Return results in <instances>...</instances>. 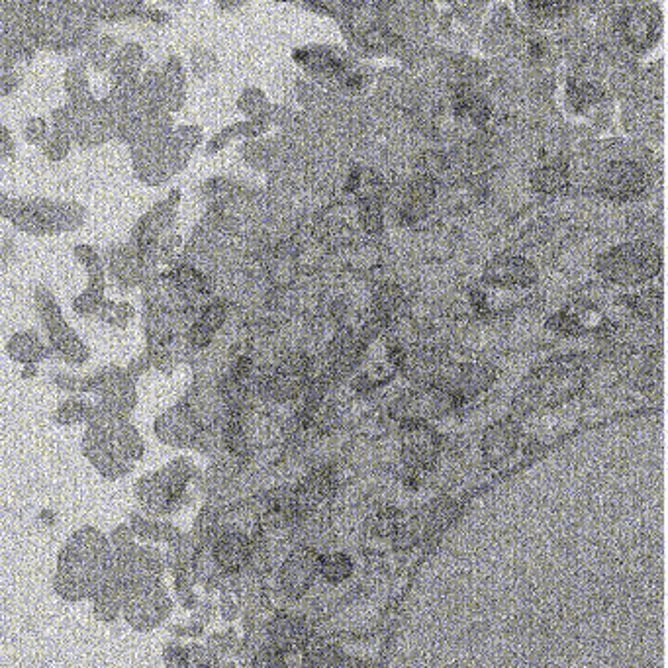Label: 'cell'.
<instances>
[{
	"instance_id": "6da1fadb",
	"label": "cell",
	"mask_w": 668,
	"mask_h": 668,
	"mask_svg": "<svg viewBox=\"0 0 668 668\" xmlns=\"http://www.w3.org/2000/svg\"><path fill=\"white\" fill-rule=\"evenodd\" d=\"M110 569L112 545L108 537L95 525H83L59 549L53 588L65 602H85L95 596Z\"/></svg>"
},
{
	"instance_id": "7a4b0ae2",
	"label": "cell",
	"mask_w": 668,
	"mask_h": 668,
	"mask_svg": "<svg viewBox=\"0 0 668 668\" xmlns=\"http://www.w3.org/2000/svg\"><path fill=\"white\" fill-rule=\"evenodd\" d=\"M81 453L100 477L114 482L128 477L144 457V439L130 418L114 416L95 406L81 441Z\"/></svg>"
},
{
	"instance_id": "3957f363",
	"label": "cell",
	"mask_w": 668,
	"mask_h": 668,
	"mask_svg": "<svg viewBox=\"0 0 668 668\" xmlns=\"http://www.w3.org/2000/svg\"><path fill=\"white\" fill-rule=\"evenodd\" d=\"M194 480H198V469L187 457H177L163 469L138 478L134 492L140 512L149 518L181 514L192 504L189 488Z\"/></svg>"
},
{
	"instance_id": "277c9868",
	"label": "cell",
	"mask_w": 668,
	"mask_h": 668,
	"mask_svg": "<svg viewBox=\"0 0 668 668\" xmlns=\"http://www.w3.org/2000/svg\"><path fill=\"white\" fill-rule=\"evenodd\" d=\"M604 36L625 55L653 48L661 36V12L647 0H616L602 20Z\"/></svg>"
},
{
	"instance_id": "5b68a950",
	"label": "cell",
	"mask_w": 668,
	"mask_h": 668,
	"mask_svg": "<svg viewBox=\"0 0 668 668\" xmlns=\"http://www.w3.org/2000/svg\"><path fill=\"white\" fill-rule=\"evenodd\" d=\"M594 181L600 194L610 200L629 202L645 194L651 187L653 173L647 159L633 149H610L598 161Z\"/></svg>"
},
{
	"instance_id": "8992f818",
	"label": "cell",
	"mask_w": 668,
	"mask_h": 668,
	"mask_svg": "<svg viewBox=\"0 0 668 668\" xmlns=\"http://www.w3.org/2000/svg\"><path fill=\"white\" fill-rule=\"evenodd\" d=\"M34 306L48 334L51 355L69 367L87 365L91 359V347L65 322L55 294L48 287L36 288Z\"/></svg>"
},
{
	"instance_id": "52a82bcc",
	"label": "cell",
	"mask_w": 668,
	"mask_h": 668,
	"mask_svg": "<svg viewBox=\"0 0 668 668\" xmlns=\"http://www.w3.org/2000/svg\"><path fill=\"white\" fill-rule=\"evenodd\" d=\"M661 269V251L649 241L625 243L598 259V273L618 285H639L653 279Z\"/></svg>"
},
{
	"instance_id": "ba28073f",
	"label": "cell",
	"mask_w": 668,
	"mask_h": 668,
	"mask_svg": "<svg viewBox=\"0 0 668 668\" xmlns=\"http://www.w3.org/2000/svg\"><path fill=\"white\" fill-rule=\"evenodd\" d=\"M584 375L576 367L555 365L545 367L533 375L529 384H525L522 392L516 398L518 412H533L537 408L555 406L567 402L582 388Z\"/></svg>"
},
{
	"instance_id": "9c48e42d",
	"label": "cell",
	"mask_w": 668,
	"mask_h": 668,
	"mask_svg": "<svg viewBox=\"0 0 668 668\" xmlns=\"http://www.w3.org/2000/svg\"><path fill=\"white\" fill-rule=\"evenodd\" d=\"M175 600L159 580H149L128 588L122 602V620L134 631L149 633L171 618Z\"/></svg>"
},
{
	"instance_id": "30bf717a",
	"label": "cell",
	"mask_w": 668,
	"mask_h": 668,
	"mask_svg": "<svg viewBox=\"0 0 668 668\" xmlns=\"http://www.w3.org/2000/svg\"><path fill=\"white\" fill-rule=\"evenodd\" d=\"M459 406H461L459 400L447 388L435 382H428L396 398L390 404L388 414L392 420H398L402 424H418L433 418H441Z\"/></svg>"
},
{
	"instance_id": "8fae6325",
	"label": "cell",
	"mask_w": 668,
	"mask_h": 668,
	"mask_svg": "<svg viewBox=\"0 0 668 668\" xmlns=\"http://www.w3.org/2000/svg\"><path fill=\"white\" fill-rule=\"evenodd\" d=\"M310 365L308 355L288 353L275 365V369H269L255 379V390L265 400H294L306 388Z\"/></svg>"
},
{
	"instance_id": "7c38bea8",
	"label": "cell",
	"mask_w": 668,
	"mask_h": 668,
	"mask_svg": "<svg viewBox=\"0 0 668 668\" xmlns=\"http://www.w3.org/2000/svg\"><path fill=\"white\" fill-rule=\"evenodd\" d=\"M73 253H75L77 261L87 269L89 283H87L85 292H81L79 296H75L71 300V308L79 318L91 320V318H95L102 300L106 298V294H104L106 283H108L106 267H104L102 257L96 253L91 245H77L73 249Z\"/></svg>"
},
{
	"instance_id": "4fadbf2b",
	"label": "cell",
	"mask_w": 668,
	"mask_h": 668,
	"mask_svg": "<svg viewBox=\"0 0 668 668\" xmlns=\"http://www.w3.org/2000/svg\"><path fill=\"white\" fill-rule=\"evenodd\" d=\"M496 381V369L488 363H467L453 365L449 369H439L431 382L447 388L463 406L473 400L480 392H484L492 382Z\"/></svg>"
},
{
	"instance_id": "5bb4252c",
	"label": "cell",
	"mask_w": 668,
	"mask_h": 668,
	"mask_svg": "<svg viewBox=\"0 0 668 668\" xmlns=\"http://www.w3.org/2000/svg\"><path fill=\"white\" fill-rule=\"evenodd\" d=\"M102 261L106 267V277L120 292L142 288L145 281L153 275L151 271L145 269L138 249L130 241L110 247L104 253Z\"/></svg>"
},
{
	"instance_id": "9a60e30c",
	"label": "cell",
	"mask_w": 668,
	"mask_h": 668,
	"mask_svg": "<svg viewBox=\"0 0 668 668\" xmlns=\"http://www.w3.org/2000/svg\"><path fill=\"white\" fill-rule=\"evenodd\" d=\"M594 0H516L518 14L529 26L555 28L576 18Z\"/></svg>"
},
{
	"instance_id": "2e32d148",
	"label": "cell",
	"mask_w": 668,
	"mask_h": 668,
	"mask_svg": "<svg viewBox=\"0 0 668 668\" xmlns=\"http://www.w3.org/2000/svg\"><path fill=\"white\" fill-rule=\"evenodd\" d=\"M200 430L202 428L198 426L183 400L167 408L161 416H157L153 424L155 437L173 449H192V443Z\"/></svg>"
},
{
	"instance_id": "e0dca14e",
	"label": "cell",
	"mask_w": 668,
	"mask_h": 668,
	"mask_svg": "<svg viewBox=\"0 0 668 668\" xmlns=\"http://www.w3.org/2000/svg\"><path fill=\"white\" fill-rule=\"evenodd\" d=\"M212 559L222 574H239L249 565L251 537L238 529H218L210 539Z\"/></svg>"
},
{
	"instance_id": "ac0fdd59",
	"label": "cell",
	"mask_w": 668,
	"mask_h": 668,
	"mask_svg": "<svg viewBox=\"0 0 668 668\" xmlns=\"http://www.w3.org/2000/svg\"><path fill=\"white\" fill-rule=\"evenodd\" d=\"M320 555L310 547H298L288 555L283 569H281V590L288 598L296 600L306 594L312 586L316 574L320 573Z\"/></svg>"
},
{
	"instance_id": "d6986e66",
	"label": "cell",
	"mask_w": 668,
	"mask_h": 668,
	"mask_svg": "<svg viewBox=\"0 0 668 668\" xmlns=\"http://www.w3.org/2000/svg\"><path fill=\"white\" fill-rule=\"evenodd\" d=\"M228 316H230V306L224 298H218V296L210 298L200 308V312L196 314L194 322L187 330V343H189L191 355L196 351L206 349L220 335V332L226 326ZM191 355H189V359H191Z\"/></svg>"
},
{
	"instance_id": "ffe728a7",
	"label": "cell",
	"mask_w": 668,
	"mask_h": 668,
	"mask_svg": "<svg viewBox=\"0 0 668 668\" xmlns=\"http://www.w3.org/2000/svg\"><path fill=\"white\" fill-rule=\"evenodd\" d=\"M136 382L124 367L112 365V375L108 382L102 386V390L98 392V402L96 406L120 416V418H130L136 410L138 404V390H136Z\"/></svg>"
},
{
	"instance_id": "44dd1931",
	"label": "cell",
	"mask_w": 668,
	"mask_h": 668,
	"mask_svg": "<svg viewBox=\"0 0 668 668\" xmlns=\"http://www.w3.org/2000/svg\"><path fill=\"white\" fill-rule=\"evenodd\" d=\"M441 449V441L437 431L426 426V422L418 424H406V433L402 441V455L406 465H410L416 471L430 469L435 463Z\"/></svg>"
},
{
	"instance_id": "7402d4cb",
	"label": "cell",
	"mask_w": 668,
	"mask_h": 668,
	"mask_svg": "<svg viewBox=\"0 0 668 668\" xmlns=\"http://www.w3.org/2000/svg\"><path fill=\"white\" fill-rule=\"evenodd\" d=\"M334 473L330 469H318L310 477L304 478L296 488H292V502L296 518H304L320 502L328 498L334 488Z\"/></svg>"
},
{
	"instance_id": "603a6c76",
	"label": "cell",
	"mask_w": 668,
	"mask_h": 668,
	"mask_svg": "<svg viewBox=\"0 0 668 668\" xmlns=\"http://www.w3.org/2000/svg\"><path fill=\"white\" fill-rule=\"evenodd\" d=\"M484 279L496 287H527L535 283L537 269L522 257H500L486 267Z\"/></svg>"
},
{
	"instance_id": "cb8c5ba5",
	"label": "cell",
	"mask_w": 668,
	"mask_h": 668,
	"mask_svg": "<svg viewBox=\"0 0 668 668\" xmlns=\"http://www.w3.org/2000/svg\"><path fill=\"white\" fill-rule=\"evenodd\" d=\"M520 430L512 420H504L488 428L482 437V455L490 465H500L518 447Z\"/></svg>"
},
{
	"instance_id": "d4e9b609",
	"label": "cell",
	"mask_w": 668,
	"mask_h": 668,
	"mask_svg": "<svg viewBox=\"0 0 668 668\" xmlns=\"http://www.w3.org/2000/svg\"><path fill=\"white\" fill-rule=\"evenodd\" d=\"M4 351L18 365H40L42 361L53 357L48 343L36 330H22L12 334Z\"/></svg>"
},
{
	"instance_id": "484cf974",
	"label": "cell",
	"mask_w": 668,
	"mask_h": 668,
	"mask_svg": "<svg viewBox=\"0 0 668 668\" xmlns=\"http://www.w3.org/2000/svg\"><path fill=\"white\" fill-rule=\"evenodd\" d=\"M130 527L136 533V539L142 543H167L173 545L181 539L183 529H179L177 525L171 524L167 518H149L142 512H132L130 520H128Z\"/></svg>"
},
{
	"instance_id": "4316f807",
	"label": "cell",
	"mask_w": 668,
	"mask_h": 668,
	"mask_svg": "<svg viewBox=\"0 0 668 668\" xmlns=\"http://www.w3.org/2000/svg\"><path fill=\"white\" fill-rule=\"evenodd\" d=\"M308 641V629L304 621L290 616H279L269 625V643L281 653H290L304 647Z\"/></svg>"
},
{
	"instance_id": "83f0119b",
	"label": "cell",
	"mask_w": 668,
	"mask_h": 668,
	"mask_svg": "<svg viewBox=\"0 0 668 668\" xmlns=\"http://www.w3.org/2000/svg\"><path fill=\"white\" fill-rule=\"evenodd\" d=\"M410 379L420 384H428L435 379V375L441 369V357L431 347H418L410 353L404 351V357L400 365Z\"/></svg>"
},
{
	"instance_id": "f1b7e54d",
	"label": "cell",
	"mask_w": 668,
	"mask_h": 668,
	"mask_svg": "<svg viewBox=\"0 0 668 668\" xmlns=\"http://www.w3.org/2000/svg\"><path fill=\"white\" fill-rule=\"evenodd\" d=\"M96 402L85 398L83 394H71L69 398L61 400L53 412V422L65 428L87 424L95 412Z\"/></svg>"
},
{
	"instance_id": "f546056e",
	"label": "cell",
	"mask_w": 668,
	"mask_h": 668,
	"mask_svg": "<svg viewBox=\"0 0 668 668\" xmlns=\"http://www.w3.org/2000/svg\"><path fill=\"white\" fill-rule=\"evenodd\" d=\"M134 318H136V308L130 302H116L108 298L102 300L95 314V320L112 330H126Z\"/></svg>"
},
{
	"instance_id": "4dcf8cb0",
	"label": "cell",
	"mask_w": 668,
	"mask_h": 668,
	"mask_svg": "<svg viewBox=\"0 0 668 668\" xmlns=\"http://www.w3.org/2000/svg\"><path fill=\"white\" fill-rule=\"evenodd\" d=\"M459 514V506L455 502H441L431 510L430 518L426 520V524L422 525L424 531V539L430 541L435 539L447 525L451 524Z\"/></svg>"
},
{
	"instance_id": "1f68e13d",
	"label": "cell",
	"mask_w": 668,
	"mask_h": 668,
	"mask_svg": "<svg viewBox=\"0 0 668 668\" xmlns=\"http://www.w3.org/2000/svg\"><path fill=\"white\" fill-rule=\"evenodd\" d=\"M320 573L324 574V578L332 584H339L343 580H347L351 573H353V563L347 555L343 553H334L328 555L324 559H320Z\"/></svg>"
},
{
	"instance_id": "d6a6232c",
	"label": "cell",
	"mask_w": 668,
	"mask_h": 668,
	"mask_svg": "<svg viewBox=\"0 0 668 668\" xmlns=\"http://www.w3.org/2000/svg\"><path fill=\"white\" fill-rule=\"evenodd\" d=\"M535 189L541 192H557L565 189L567 185V175L561 169L555 167H547L543 171H539L533 179Z\"/></svg>"
},
{
	"instance_id": "836d02e7",
	"label": "cell",
	"mask_w": 668,
	"mask_h": 668,
	"mask_svg": "<svg viewBox=\"0 0 668 668\" xmlns=\"http://www.w3.org/2000/svg\"><path fill=\"white\" fill-rule=\"evenodd\" d=\"M306 663L312 667H328V665L343 663V659H341V653L332 645L318 643L306 653Z\"/></svg>"
},
{
	"instance_id": "e575fe53",
	"label": "cell",
	"mask_w": 668,
	"mask_h": 668,
	"mask_svg": "<svg viewBox=\"0 0 668 668\" xmlns=\"http://www.w3.org/2000/svg\"><path fill=\"white\" fill-rule=\"evenodd\" d=\"M163 663L167 667L187 668L191 667L189 661V645H183L179 639H173L163 649Z\"/></svg>"
},
{
	"instance_id": "d590c367",
	"label": "cell",
	"mask_w": 668,
	"mask_h": 668,
	"mask_svg": "<svg viewBox=\"0 0 668 668\" xmlns=\"http://www.w3.org/2000/svg\"><path fill=\"white\" fill-rule=\"evenodd\" d=\"M631 308L643 316V318H651L659 312L661 308V294L659 292H653V290H645L641 292L639 296H633L631 298Z\"/></svg>"
},
{
	"instance_id": "8d00e7d4",
	"label": "cell",
	"mask_w": 668,
	"mask_h": 668,
	"mask_svg": "<svg viewBox=\"0 0 668 668\" xmlns=\"http://www.w3.org/2000/svg\"><path fill=\"white\" fill-rule=\"evenodd\" d=\"M402 302V292L400 288L386 285L381 288L377 302H375V314H381L384 318H390V314L400 306Z\"/></svg>"
},
{
	"instance_id": "74e56055",
	"label": "cell",
	"mask_w": 668,
	"mask_h": 668,
	"mask_svg": "<svg viewBox=\"0 0 668 668\" xmlns=\"http://www.w3.org/2000/svg\"><path fill=\"white\" fill-rule=\"evenodd\" d=\"M400 527V518L396 514V510H382L375 518L373 524V533L379 537H390L396 533V529Z\"/></svg>"
},
{
	"instance_id": "f35d334b",
	"label": "cell",
	"mask_w": 668,
	"mask_h": 668,
	"mask_svg": "<svg viewBox=\"0 0 668 668\" xmlns=\"http://www.w3.org/2000/svg\"><path fill=\"white\" fill-rule=\"evenodd\" d=\"M549 326L559 332V334L565 335H576L582 332V324L580 320L574 316V314H569V312H563V314H557L549 320Z\"/></svg>"
},
{
	"instance_id": "ab89813d",
	"label": "cell",
	"mask_w": 668,
	"mask_h": 668,
	"mask_svg": "<svg viewBox=\"0 0 668 668\" xmlns=\"http://www.w3.org/2000/svg\"><path fill=\"white\" fill-rule=\"evenodd\" d=\"M285 653H281L279 649H275L271 643L267 647H263L255 659H253V665L255 667H281L285 665Z\"/></svg>"
},
{
	"instance_id": "60d3db41",
	"label": "cell",
	"mask_w": 668,
	"mask_h": 668,
	"mask_svg": "<svg viewBox=\"0 0 668 668\" xmlns=\"http://www.w3.org/2000/svg\"><path fill=\"white\" fill-rule=\"evenodd\" d=\"M189 661L191 667H214L218 665V659L212 655V651L200 643L189 645Z\"/></svg>"
},
{
	"instance_id": "b9f144b4",
	"label": "cell",
	"mask_w": 668,
	"mask_h": 668,
	"mask_svg": "<svg viewBox=\"0 0 668 668\" xmlns=\"http://www.w3.org/2000/svg\"><path fill=\"white\" fill-rule=\"evenodd\" d=\"M108 541H110L112 549H120V547H126V545L136 543L138 539H136L134 529H132L130 524L126 522V524L116 525V527L112 529V533L108 535Z\"/></svg>"
},
{
	"instance_id": "7bdbcfd3",
	"label": "cell",
	"mask_w": 668,
	"mask_h": 668,
	"mask_svg": "<svg viewBox=\"0 0 668 668\" xmlns=\"http://www.w3.org/2000/svg\"><path fill=\"white\" fill-rule=\"evenodd\" d=\"M361 220H363V226L367 228L369 234H379L382 228V216L381 210L375 206V204H367L361 212Z\"/></svg>"
},
{
	"instance_id": "ee69618b",
	"label": "cell",
	"mask_w": 668,
	"mask_h": 668,
	"mask_svg": "<svg viewBox=\"0 0 668 668\" xmlns=\"http://www.w3.org/2000/svg\"><path fill=\"white\" fill-rule=\"evenodd\" d=\"M124 369H126V373H128L134 381H138L142 375H145V373L151 369V359H149L147 351L140 353L138 357H134Z\"/></svg>"
},
{
	"instance_id": "f6af8a7d",
	"label": "cell",
	"mask_w": 668,
	"mask_h": 668,
	"mask_svg": "<svg viewBox=\"0 0 668 668\" xmlns=\"http://www.w3.org/2000/svg\"><path fill=\"white\" fill-rule=\"evenodd\" d=\"M26 138L32 144L46 142V138H48V124L44 120H40V118L30 120V124L26 126Z\"/></svg>"
},
{
	"instance_id": "bcb514c9",
	"label": "cell",
	"mask_w": 668,
	"mask_h": 668,
	"mask_svg": "<svg viewBox=\"0 0 668 668\" xmlns=\"http://www.w3.org/2000/svg\"><path fill=\"white\" fill-rule=\"evenodd\" d=\"M16 257V251H14V243L10 239L2 238L0 239V269L8 267Z\"/></svg>"
},
{
	"instance_id": "7dc6e473",
	"label": "cell",
	"mask_w": 668,
	"mask_h": 668,
	"mask_svg": "<svg viewBox=\"0 0 668 668\" xmlns=\"http://www.w3.org/2000/svg\"><path fill=\"white\" fill-rule=\"evenodd\" d=\"M222 616H224L226 620H232V618L236 616V608H234V602H232L230 596H224V598H222Z\"/></svg>"
},
{
	"instance_id": "c3c4849f",
	"label": "cell",
	"mask_w": 668,
	"mask_h": 668,
	"mask_svg": "<svg viewBox=\"0 0 668 668\" xmlns=\"http://www.w3.org/2000/svg\"><path fill=\"white\" fill-rule=\"evenodd\" d=\"M38 375V365H24V371H22V379H32Z\"/></svg>"
},
{
	"instance_id": "681fc988",
	"label": "cell",
	"mask_w": 668,
	"mask_h": 668,
	"mask_svg": "<svg viewBox=\"0 0 668 668\" xmlns=\"http://www.w3.org/2000/svg\"><path fill=\"white\" fill-rule=\"evenodd\" d=\"M42 520H46V522L49 524V527H51V525L55 524V512H51V510H44V514H42Z\"/></svg>"
}]
</instances>
